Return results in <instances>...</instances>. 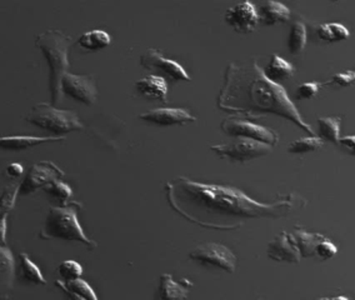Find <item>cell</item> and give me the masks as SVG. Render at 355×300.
<instances>
[{
    "label": "cell",
    "instance_id": "cell-1",
    "mask_svg": "<svg viewBox=\"0 0 355 300\" xmlns=\"http://www.w3.org/2000/svg\"><path fill=\"white\" fill-rule=\"evenodd\" d=\"M171 209L199 227L216 230L241 228L249 219L286 218L295 209L299 197L291 194L270 204L259 203L230 186L203 184L180 177L165 184Z\"/></svg>",
    "mask_w": 355,
    "mask_h": 300
},
{
    "label": "cell",
    "instance_id": "cell-2",
    "mask_svg": "<svg viewBox=\"0 0 355 300\" xmlns=\"http://www.w3.org/2000/svg\"><path fill=\"white\" fill-rule=\"evenodd\" d=\"M218 108L253 118L278 115L311 136H317L289 99L286 89L268 79L255 59L243 63L233 62L228 65L224 85L218 96Z\"/></svg>",
    "mask_w": 355,
    "mask_h": 300
},
{
    "label": "cell",
    "instance_id": "cell-3",
    "mask_svg": "<svg viewBox=\"0 0 355 300\" xmlns=\"http://www.w3.org/2000/svg\"><path fill=\"white\" fill-rule=\"evenodd\" d=\"M73 38L57 29H48L35 38V46L43 53L49 68V91L53 104H57L62 94V82L69 69L68 51Z\"/></svg>",
    "mask_w": 355,
    "mask_h": 300
},
{
    "label": "cell",
    "instance_id": "cell-4",
    "mask_svg": "<svg viewBox=\"0 0 355 300\" xmlns=\"http://www.w3.org/2000/svg\"><path fill=\"white\" fill-rule=\"evenodd\" d=\"M80 209L82 204L78 202H70L68 204L60 206H51L39 236L42 239H62L68 242H78L87 245L89 250L96 249L98 244L85 236L78 220V213Z\"/></svg>",
    "mask_w": 355,
    "mask_h": 300
},
{
    "label": "cell",
    "instance_id": "cell-5",
    "mask_svg": "<svg viewBox=\"0 0 355 300\" xmlns=\"http://www.w3.org/2000/svg\"><path fill=\"white\" fill-rule=\"evenodd\" d=\"M26 121L38 128L54 133H70L84 128L74 112L58 109L53 104L38 103L26 115Z\"/></svg>",
    "mask_w": 355,
    "mask_h": 300
},
{
    "label": "cell",
    "instance_id": "cell-6",
    "mask_svg": "<svg viewBox=\"0 0 355 300\" xmlns=\"http://www.w3.org/2000/svg\"><path fill=\"white\" fill-rule=\"evenodd\" d=\"M210 149L218 154L222 159L229 160L233 163H245L249 160L257 159L272 153L273 147L252 139L235 138L234 141L225 144L211 145Z\"/></svg>",
    "mask_w": 355,
    "mask_h": 300
},
{
    "label": "cell",
    "instance_id": "cell-7",
    "mask_svg": "<svg viewBox=\"0 0 355 300\" xmlns=\"http://www.w3.org/2000/svg\"><path fill=\"white\" fill-rule=\"evenodd\" d=\"M189 258L203 267L220 269L229 274L235 273L236 269V256L223 244H200L191 250Z\"/></svg>",
    "mask_w": 355,
    "mask_h": 300
},
{
    "label": "cell",
    "instance_id": "cell-8",
    "mask_svg": "<svg viewBox=\"0 0 355 300\" xmlns=\"http://www.w3.org/2000/svg\"><path fill=\"white\" fill-rule=\"evenodd\" d=\"M220 128L225 134L233 138H244L260 141L270 147H275L279 143V135L272 129L261 127L254 123L241 121L238 118H227L220 124Z\"/></svg>",
    "mask_w": 355,
    "mask_h": 300
},
{
    "label": "cell",
    "instance_id": "cell-9",
    "mask_svg": "<svg viewBox=\"0 0 355 300\" xmlns=\"http://www.w3.org/2000/svg\"><path fill=\"white\" fill-rule=\"evenodd\" d=\"M64 172L51 161H40L26 173L23 182L19 184V195H29L40 188H45L55 180L63 178Z\"/></svg>",
    "mask_w": 355,
    "mask_h": 300
},
{
    "label": "cell",
    "instance_id": "cell-10",
    "mask_svg": "<svg viewBox=\"0 0 355 300\" xmlns=\"http://www.w3.org/2000/svg\"><path fill=\"white\" fill-rule=\"evenodd\" d=\"M140 64L148 71L157 73L159 77L162 76V78H168L171 80H191L189 74L182 65L171 59L163 57L162 53L157 49H148L144 54H141Z\"/></svg>",
    "mask_w": 355,
    "mask_h": 300
},
{
    "label": "cell",
    "instance_id": "cell-11",
    "mask_svg": "<svg viewBox=\"0 0 355 300\" xmlns=\"http://www.w3.org/2000/svg\"><path fill=\"white\" fill-rule=\"evenodd\" d=\"M62 90L64 94L87 105L96 102L98 94L96 78L90 74H71L69 71L64 76Z\"/></svg>",
    "mask_w": 355,
    "mask_h": 300
},
{
    "label": "cell",
    "instance_id": "cell-12",
    "mask_svg": "<svg viewBox=\"0 0 355 300\" xmlns=\"http://www.w3.org/2000/svg\"><path fill=\"white\" fill-rule=\"evenodd\" d=\"M224 19L238 33L253 32L260 21L258 10L250 1L239 3L234 7L229 8Z\"/></svg>",
    "mask_w": 355,
    "mask_h": 300
},
{
    "label": "cell",
    "instance_id": "cell-13",
    "mask_svg": "<svg viewBox=\"0 0 355 300\" xmlns=\"http://www.w3.org/2000/svg\"><path fill=\"white\" fill-rule=\"evenodd\" d=\"M266 256L274 262L291 263L298 264L302 259L297 245L293 240L292 234L288 231H282L275 236L266 248Z\"/></svg>",
    "mask_w": 355,
    "mask_h": 300
},
{
    "label": "cell",
    "instance_id": "cell-14",
    "mask_svg": "<svg viewBox=\"0 0 355 300\" xmlns=\"http://www.w3.org/2000/svg\"><path fill=\"white\" fill-rule=\"evenodd\" d=\"M139 119L158 125H175L197 121L189 110L182 108L152 109L139 114Z\"/></svg>",
    "mask_w": 355,
    "mask_h": 300
},
{
    "label": "cell",
    "instance_id": "cell-15",
    "mask_svg": "<svg viewBox=\"0 0 355 300\" xmlns=\"http://www.w3.org/2000/svg\"><path fill=\"white\" fill-rule=\"evenodd\" d=\"M193 283L189 279L175 281L171 274L160 275L158 300H185L189 295Z\"/></svg>",
    "mask_w": 355,
    "mask_h": 300
},
{
    "label": "cell",
    "instance_id": "cell-16",
    "mask_svg": "<svg viewBox=\"0 0 355 300\" xmlns=\"http://www.w3.org/2000/svg\"><path fill=\"white\" fill-rule=\"evenodd\" d=\"M135 88L141 96L150 99H158L159 102H166L168 85L164 78L159 76H148V77L141 78L135 83Z\"/></svg>",
    "mask_w": 355,
    "mask_h": 300
},
{
    "label": "cell",
    "instance_id": "cell-17",
    "mask_svg": "<svg viewBox=\"0 0 355 300\" xmlns=\"http://www.w3.org/2000/svg\"><path fill=\"white\" fill-rule=\"evenodd\" d=\"M0 290H1V299H7L9 293L13 288L14 281V256L12 250L7 245L0 248Z\"/></svg>",
    "mask_w": 355,
    "mask_h": 300
},
{
    "label": "cell",
    "instance_id": "cell-18",
    "mask_svg": "<svg viewBox=\"0 0 355 300\" xmlns=\"http://www.w3.org/2000/svg\"><path fill=\"white\" fill-rule=\"evenodd\" d=\"M65 136H3L0 139V148L4 150H26L48 141H63Z\"/></svg>",
    "mask_w": 355,
    "mask_h": 300
},
{
    "label": "cell",
    "instance_id": "cell-19",
    "mask_svg": "<svg viewBox=\"0 0 355 300\" xmlns=\"http://www.w3.org/2000/svg\"><path fill=\"white\" fill-rule=\"evenodd\" d=\"M259 20L266 26L286 23L291 18L289 8L279 1H266L259 8Z\"/></svg>",
    "mask_w": 355,
    "mask_h": 300
},
{
    "label": "cell",
    "instance_id": "cell-20",
    "mask_svg": "<svg viewBox=\"0 0 355 300\" xmlns=\"http://www.w3.org/2000/svg\"><path fill=\"white\" fill-rule=\"evenodd\" d=\"M291 234H292L293 240L297 245L302 258L315 256L318 245L325 239V236L322 234L305 231L304 229H300V228H297Z\"/></svg>",
    "mask_w": 355,
    "mask_h": 300
},
{
    "label": "cell",
    "instance_id": "cell-21",
    "mask_svg": "<svg viewBox=\"0 0 355 300\" xmlns=\"http://www.w3.org/2000/svg\"><path fill=\"white\" fill-rule=\"evenodd\" d=\"M264 74L268 79L277 83L279 80L292 77L294 74V67L289 62H286V59L273 54L270 58V62L264 68Z\"/></svg>",
    "mask_w": 355,
    "mask_h": 300
},
{
    "label": "cell",
    "instance_id": "cell-22",
    "mask_svg": "<svg viewBox=\"0 0 355 300\" xmlns=\"http://www.w3.org/2000/svg\"><path fill=\"white\" fill-rule=\"evenodd\" d=\"M110 42H112V39H110L108 33L101 30V29L84 33L76 40L78 45L87 51H96L103 49V48L108 46Z\"/></svg>",
    "mask_w": 355,
    "mask_h": 300
},
{
    "label": "cell",
    "instance_id": "cell-23",
    "mask_svg": "<svg viewBox=\"0 0 355 300\" xmlns=\"http://www.w3.org/2000/svg\"><path fill=\"white\" fill-rule=\"evenodd\" d=\"M350 33L345 26L338 23L322 24L315 29V37L324 43H336L349 38Z\"/></svg>",
    "mask_w": 355,
    "mask_h": 300
},
{
    "label": "cell",
    "instance_id": "cell-24",
    "mask_svg": "<svg viewBox=\"0 0 355 300\" xmlns=\"http://www.w3.org/2000/svg\"><path fill=\"white\" fill-rule=\"evenodd\" d=\"M20 278L26 283L35 284V285H45L46 281L44 276L40 273L38 267L31 261L29 256L26 253H20Z\"/></svg>",
    "mask_w": 355,
    "mask_h": 300
},
{
    "label": "cell",
    "instance_id": "cell-25",
    "mask_svg": "<svg viewBox=\"0 0 355 300\" xmlns=\"http://www.w3.org/2000/svg\"><path fill=\"white\" fill-rule=\"evenodd\" d=\"M306 45V28L304 23L300 20H295L291 28V33L288 37V48L293 55H298L304 51Z\"/></svg>",
    "mask_w": 355,
    "mask_h": 300
},
{
    "label": "cell",
    "instance_id": "cell-26",
    "mask_svg": "<svg viewBox=\"0 0 355 300\" xmlns=\"http://www.w3.org/2000/svg\"><path fill=\"white\" fill-rule=\"evenodd\" d=\"M340 122L339 116H322L319 118V134L320 139L339 143L340 133Z\"/></svg>",
    "mask_w": 355,
    "mask_h": 300
},
{
    "label": "cell",
    "instance_id": "cell-27",
    "mask_svg": "<svg viewBox=\"0 0 355 300\" xmlns=\"http://www.w3.org/2000/svg\"><path fill=\"white\" fill-rule=\"evenodd\" d=\"M323 145V139L318 136H308L294 141L288 145V152L293 154H304L315 152Z\"/></svg>",
    "mask_w": 355,
    "mask_h": 300
},
{
    "label": "cell",
    "instance_id": "cell-28",
    "mask_svg": "<svg viewBox=\"0 0 355 300\" xmlns=\"http://www.w3.org/2000/svg\"><path fill=\"white\" fill-rule=\"evenodd\" d=\"M44 191L53 198L57 199L58 202H60L62 205L70 203L69 200L73 197V191L70 189V186L60 180H55L51 184H48L45 186Z\"/></svg>",
    "mask_w": 355,
    "mask_h": 300
},
{
    "label": "cell",
    "instance_id": "cell-29",
    "mask_svg": "<svg viewBox=\"0 0 355 300\" xmlns=\"http://www.w3.org/2000/svg\"><path fill=\"white\" fill-rule=\"evenodd\" d=\"M58 272L65 283L80 279L83 275V267L76 261H67L60 263L58 267Z\"/></svg>",
    "mask_w": 355,
    "mask_h": 300
},
{
    "label": "cell",
    "instance_id": "cell-30",
    "mask_svg": "<svg viewBox=\"0 0 355 300\" xmlns=\"http://www.w3.org/2000/svg\"><path fill=\"white\" fill-rule=\"evenodd\" d=\"M63 284L64 287L69 289L70 292L78 294V295H80L87 300H99L96 294L94 293L93 288L90 287L88 283L83 281V279H76V281H69V283L63 281Z\"/></svg>",
    "mask_w": 355,
    "mask_h": 300
},
{
    "label": "cell",
    "instance_id": "cell-31",
    "mask_svg": "<svg viewBox=\"0 0 355 300\" xmlns=\"http://www.w3.org/2000/svg\"><path fill=\"white\" fill-rule=\"evenodd\" d=\"M322 87H325V83L319 82H308L299 85L298 89L295 91V98L299 100H308L317 96L318 91Z\"/></svg>",
    "mask_w": 355,
    "mask_h": 300
},
{
    "label": "cell",
    "instance_id": "cell-32",
    "mask_svg": "<svg viewBox=\"0 0 355 300\" xmlns=\"http://www.w3.org/2000/svg\"><path fill=\"white\" fill-rule=\"evenodd\" d=\"M325 85H336V87H340V88H348L355 84V71H345L342 73L334 74L333 77L330 78L328 82H324Z\"/></svg>",
    "mask_w": 355,
    "mask_h": 300
},
{
    "label": "cell",
    "instance_id": "cell-33",
    "mask_svg": "<svg viewBox=\"0 0 355 300\" xmlns=\"http://www.w3.org/2000/svg\"><path fill=\"white\" fill-rule=\"evenodd\" d=\"M17 195H19V186H7L1 197V214L7 215L8 211H12Z\"/></svg>",
    "mask_w": 355,
    "mask_h": 300
},
{
    "label": "cell",
    "instance_id": "cell-34",
    "mask_svg": "<svg viewBox=\"0 0 355 300\" xmlns=\"http://www.w3.org/2000/svg\"><path fill=\"white\" fill-rule=\"evenodd\" d=\"M338 253V247L333 242H330L329 239H324L322 243L319 244L315 250V256L322 259V261H328L331 259L333 256Z\"/></svg>",
    "mask_w": 355,
    "mask_h": 300
},
{
    "label": "cell",
    "instance_id": "cell-35",
    "mask_svg": "<svg viewBox=\"0 0 355 300\" xmlns=\"http://www.w3.org/2000/svg\"><path fill=\"white\" fill-rule=\"evenodd\" d=\"M339 144L342 145L343 149L350 154V155H355V135H350V136H343L339 139Z\"/></svg>",
    "mask_w": 355,
    "mask_h": 300
},
{
    "label": "cell",
    "instance_id": "cell-36",
    "mask_svg": "<svg viewBox=\"0 0 355 300\" xmlns=\"http://www.w3.org/2000/svg\"><path fill=\"white\" fill-rule=\"evenodd\" d=\"M23 173H24V168L19 163H13L7 168V175L9 178H19Z\"/></svg>",
    "mask_w": 355,
    "mask_h": 300
},
{
    "label": "cell",
    "instance_id": "cell-37",
    "mask_svg": "<svg viewBox=\"0 0 355 300\" xmlns=\"http://www.w3.org/2000/svg\"><path fill=\"white\" fill-rule=\"evenodd\" d=\"M55 285H57L60 290H63L64 293L67 294V297H68V299L69 300H87L85 298L80 297V295L70 292L69 289H67V288L64 287L63 281H55Z\"/></svg>",
    "mask_w": 355,
    "mask_h": 300
},
{
    "label": "cell",
    "instance_id": "cell-38",
    "mask_svg": "<svg viewBox=\"0 0 355 300\" xmlns=\"http://www.w3.org/2000/svg\"><path fill=\"white\" fill-rule=\"evenodd\" d=\"M6 230H7V215H3L0 223V238H1V247L6 245Z\"/></svg>",
    "mask_w": 355,
    "mask_h": 300
},
{
    "label": "cell",
    "instance_id": "cell-39",
    "mask_svg": "<svg viewBox=\"0 0 355 300\" xmlns=\"http://www.w3.org/2000/svg\"><path fill=\"white\" fill-rule=\"evenodd\" d=\"M317 300H349L347 297H334V298H320Z\"/></svg>",
    "mask_w": 355,
    "mask_h": 300
}]
</instances>
